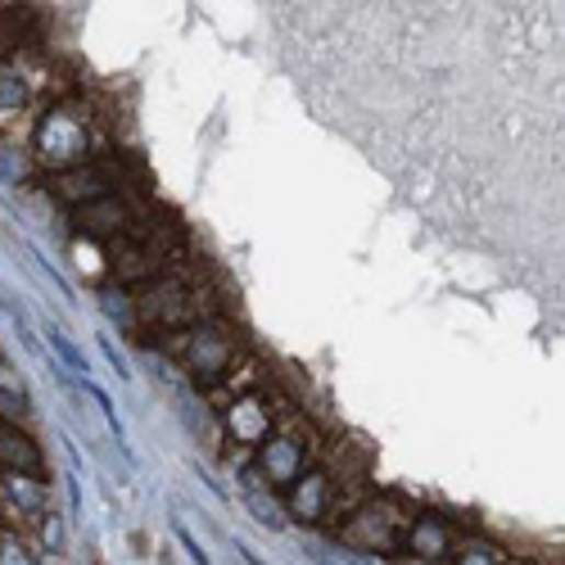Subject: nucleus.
<instances>
[{"label": "nucleus", "mask_w": 565, "mask_h": 565, "mask_svg": "<svg viewBox=\"0 0 565 565\" xmlns=\"http://www.w3.org/2000/svg\"><path fill=\"white\" fill-rule=\"evenodd\" d=\"M46 335H50V344H55V353H59V358H64V362H68L72 371H91V366L82 362V353H78V349H72V344H68V335H64L59 326H50Z\"/></svg>", "instance_id": "17"}, {"label": "nucleus", "mask_w": 565, "mask_h": 565, "mask_svg": "<svg viewBox=\"0 0 565 565\" xmlns=\"http://www.w3.org/2000/svg\"><path fill=\"white\" fill-rule=\"evenodd\" d=\"M507 565H530V561H507Z\"/></svg>", "instance_id": "21"}, {"label": "nucleus", "mask_w": 565, "mask_h": 565, "mask_svg": "<svg viewBox=\"0 0 565 565\" xmlns=\"http://www.w3.org/2000/svg\"><path fill=\"white\" fill-rule=\"evenodd\" d=\"M36 155L42 163L59 177L72 168H87L91 163V123H87V109L59 100L55 109H46V118L36 123Z\"/></svg>", "instance_id": "2"}, {"label": "nucleus", "mask_w": 565, "mask_h": 565, "mask_svg": "<svg viewBox=\"0 0 565 565\" xmlns=\"http://www.w3.org/2000/svg\"><path fill=\"white\" fill-rule=\"evenodd\" d=\"M313 452H317V443L304 439V434H298V426L290 421L281 434H268V443L258 448V462H262V475H268V484L285 494V488L308 471Z\"/></svg>", "instance_id": "5"}, {"label": "nucleus", "mask_w": 565, "mask_h": 565, "mask_svg": "<svg viewBox=\"0 0 565 565\" xmlns=\"http://www.w3.org/2000/svg\"><path fill=\"white\" fill-rule=\"evenodd\" d=\"M258 381H262V371L253 366V362H245L240 371H226L222 375V381L208 389V398L217 403V411H226V407H231L236 398H245V394H253L258 389Z\"/></svg>", "instance_id": "13"}, {"label": "nucleus", "mask_w": 565, "mask_h": 565, "mask_svg": "<svg viewBox=\"0 0 565 565\" xmlns=\"http://www.w3.org/2000/svg\"><path fill=\"white\" fill-rule=\"evenodd\" d=\"M0 394H19V375L0 362Z\"/></svg>", "instance_id": "20"}, {"label": "nucleus", "mask_w": 565, "mask_h": 565, "mask_svg": "<svg viewBox=\"0 0 565 565\" xmlns=\"http://www.w3.org/2000/svg\"><path fill=\"white\" fill-rule=\"evenodd\" d=\"M72 217H78V231H82V236H95V240H109V245L145 231L140 217L127 208L123 195H109V200H95V204H87V208H72Z\"/></svg>", "instance_id": "6"}, {"label": "nucleus", "mask_w": 565, "mask_h": 565, "mask_svg": "<svg viewBox=\"0 0 565 565\" xmlns=\"http://www.w3.org/2000/svg\"><path fill=\"white\" fill-rule=\"evenodd\" d=\"M0 177H5V181H23L27 177V163L19 159V149H14V159H5V149H0Z\"/></svg>", "instance_id": "19"}, {"label": "nucleus", "mask_w": 565, "mask_h": 565, "mask_svg": "<svg viewBox=\"0 0 565 565\" xmlns=\"http://www.w3.org/2000/svg\"><path fill=\"white\" fill-rule=\"evenodd\" d=\"M23 104H27V82L10 64H0V123H10L14 113H23Z\"/></svg>", "instance_id": "14"}, {"label": "nucleus", "mask_w": 565, "mask_h": 565, "mask_svg": "<svg viewBox=\"0 0 565 565\" xmlns=\"http://www.w3.org/2000/svg\"><path fill=\"white\" fill-rule=\"evenodd\" d=\"M452 565H507V552L488 539H466L452 547Z\"/></svg>", "instance_id": "15"}, {"label": "nucleus", "mask_w": 565, "mask_h": 565, "mask_svg": "<svg viewBox=\"0 0 565 565\" xmlns=\"http://www.w3.org/2000/svg\"><path fill=\"white\" fill-rule=\"evenodd\" d=\"M132 313H136V326H159L163 335L172 330H185L200 321V304H195V290H185L177 281H149L140 290V298H132Z\"/></svg>", "instance_id": "4"}, {"label": "nucleus", "mask_w": 565, "mask_h": 565, "mask_svg": "<svg viewBox=\"0 0 565 565\" xmlns=\"http://www.w3.org/2000/svg\"><path fill=\"white\" fill-rule=\"evenodd\" d=\"M407 524H411V516L403 511V502H394V498H366L344 524H335V530H339V543L366 556V552H403Z\"/></svg>", "instance_id": "3"}, {"label": "nucleus", "mask_w": 565, "mask_h": 565, "mask_svg": "<svg viewBox=\"0 0 565 565\" xmlns=\"http://www.w3.org/2000/svg\"><path fill=\"white\" fill-rule=\"evenodd\" d=\"M222 421H226V434H231V443H245V448H262V443H268V434H272V411L262 407L258 389L245 394V398H236L231 407L222 411Z\"/></svg>", "instance_id": "9"}, {"label": "nucleus", "mask_w": 565, "mask_h": 565, "mask_svg": "<svg viewBox=\"0 0 565 565\" xmlns=\"http://www.w3.org/2000/svg\"><path fill=\"white\" fill-rule=\"evenodd\" d=\"M411 556H417L421 565H434V561H443L452 547H457V534H452V524L443 520V516H411V524H407V543H403Z\"/></svg>", "instance_id": "10"}, {"label": "nucleus", "mask_w": 565, "mask_h": 565, "mask_svg": "<svg viewBox=\"0 0 565 565\" xmlns=\"http://www.w3.org/2000/svg\"><path fill=\"white\" fill-rule=\"evenodd\" d=\"M317 565H381L375 556H362L344 543H335V547H317Z\"/></svg>", "instance_id": "16"}, {"label": "nucleus", "mask_w": 565, "mask_h": 565, "mask_svg": "<svg viewBox=\"0 0 565 565\" xmlns=\"http://www.w3.org/2000/svg\"><path fill=\"white\" fill-rule=\"evenodd\" d=\"M42 448H36L23 430L10 421H0V471H19V475H42Z\"/></svg>", "instance_id": "12"}, {"label": "nucleus", "mask_w": 565, "mask_h": 565, "mask_svg": "<svg viewBox=\"0 0 565 565\" xmlns=\"http://www.w3.org/2000/svg\"><path fill=\"white\" fill-rule=\"evenodd\" d=\"M0 516H5L10 524H32L36 516H50L46 484L36 479V475L0 471Z\"/></svg>", "instance_id": "7"}, {"label": "nucleus", "mask_w": 565, "mask_h": 565, "mask_svg": "<svg viewBox=\"0 0 565 565\" xmlns=\"http://www.w3.org/2000/svg\"><path fill=\"white\" fill-rule=\"evenodd\" d=\"M326 502H330V479L326 471H304L290 488H285V507L294 520H304V524H317L326 520Z\"/></svg>", "instance_id": "11"}, {"label": "nucleus", "mask_w": 565, "mask_h": 565, "mask_svg": "<svg viewBox=\"0 0 565 565\" xmlns=\"http://www.w3.org/2000/svg\"><path fill=\"white\" fill-rule=\"evenodd\" d=\"M163 349L172 358H181V366L191 371V381L200 389H213L226 371H231L240 344H236V335L226 330L222 321H195V326H185V330H172L163 339Z\"/></svg>", "instance_id": "1"}, {"label": "nucleus", "mask_w": 565, "mask_h": 565, "mask_svg": "<svg viewBox=\"0 0 565 565\" xmlns=\"http://www.w3.org/2000/svg\"><path fill=\"white\" fill-rule=\"evenodd\" d=\"M0 565H36V556L19 539H0Z\"/></svg>", "instance_id": "18"}, {"label": "nucleus", "mask_w": 565, "mask_h": 565, "mask_svg": "<svg viewBox=\"0 0 565 565\" xmlns=\"http://www.w3.org/2000/svg\"><path fill=\"white\" fill-rule=\"evenodd\" d=\"M123 185L113 181V172L104 163H87V168H72V172H59L55 177V195L68 204V208H87L95 200H109L118 195Z\"/></svg>", "instance_id": "8"}]
</instances>
